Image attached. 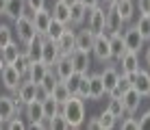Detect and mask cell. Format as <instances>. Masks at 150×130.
Here are the masks:
<instances>
[{"instance_id": "6da1fadb", "label": "cell", "mask_w": 150, "mask_h": 130, "mask_svg": "<svg viewBox=\"0 0 150 130\" xmlns=\"http://www.w3.org/2000/svg\"><path fill=\"white\" fill-rule=\"evenodd\" d=\"M61 113H63V117L68 119L70 128H81L83 124H85V100L79 98L76 93H72V96L61 104Z\"/></svg>"}, {"instance_id": "7a4b0ae2", "label": "cell", "mask_w": 150, "mask_h": 130, "mask_svg": "<svg viewBox=\"0 0 150 130\" xmlns=\"http://www.w3.org/2000/svg\"><path fill=\"white\" fill-rule=\"evenodd\" d=\"M13 24H15L13 33L18 35V41H20V44H28V41L37 35L35 24H33V18H30L28 13H24V15H20L18 20H13Z\"/></svg>"}, {"instance_id": "3957f363", "label": "cell", "mask_w": 150, "mask_h": 130, "mask_svg": "<svg viewBox=\"0 0 150 130\" xmlns=\"http://www.w3.org/2000/svg\"><path fill=\"white\" fill-rule=\"evenodd\" d=\"M105 18H107V9L102 4H96V7L89 9V15H87V28L94 35L105 33Z\"/></svg>"}, {"instance_id": "277c9868", "label": "cell", "mask_w": 150, "mask_h": 130, "mask_svg": "<svg viewBox=\"0 0 150 130\" xmlns=\"http://www.w3.org/2000/svg\"><path fill=\"white\" fill-rule=\"evenodd\" d=\"M91 54H94L96 59L100 61V63H107V61H111V41H109V35H107V33L96 35L94 48H91Z\"/></svg>"}, {"instance_id": "5b68a950", "label": "cell", "mask_w": 150, "mask_h": 130, "mask_svg": "<svg viewBox=\"0 0 150 130\" xmlns=\"http://www.w3.org/2000/svg\"><path fill=\"white\" fill-rule=\"evenodd\" d=\"M37 82H33V80H28V78H24L22 82H20V87H18V91H15V100H18L20 104H28V102H33V100H37Z\"/></svg>"}, {"instance_id": "8992f818", "label": "cell", "mask_w": 150, "mask_h": 130, "mask_svg": "<svg viewBox=\"0 0 150 130\" xmlns=\"http://www.w3.org/2000/svg\"><path fill=\"white\" fill-rule=\"evenodd\" d=\"M0 80H2L4 89H9V91L15 93V91H18V87H20V82L24 80V76L20 74L13 65H4L2 72H0Z\"/></svg>"}, {"instance_id": "52a82bcc", "label": "cell", "mask_w": 150, "mask_h": 130, "mask_svg": "<svg viewBox=\"0 0 150 130\" xmlns=\"http://www.w3.org/2000/svg\"><path fill=\"white\" fill-rule=\"evenodd\" d=\"M20 111H22V104L15 100V98H11V96H0V117L4 119V124H7L11 117L20 115Z\"/></svg>"}, {"instance_id": "ba28073f", "label": "cell", "mask_w": 150, "mask_h": 130, "mask_svg": "<svg viewBox=\"0 0 150 130\" xmlns=\"http://www.w3.org/2000/svg\"><path fill=\"white\" fill-rule=\"evenodd\" d=\"M89 15V7L83 0H70V26H81Z\"/></svg>"}, {"instance_id": "9c48e42d", "label": "cell", "mask_w": 150, "mask_h": 130, "mask_svg": "<svg viewBox=\"0 0 150 130\" xmlns=\"http://www.w3.org/2000/svg\"><path fill=\"white\" fill-rule=\"evenodd\" d=\"M133 89L139 91L142 98H148L150 96V72L139 67V70L133 74Z\"/></svg>"}, {"instance_id": "30bf717a", "label": "cell", "mask_w": 150, "mask_h": 130, "mask_svg": "<svg viewBox=\"0 0 150 130\" xmlns=\"http://www.w3.org/2000/svg\"><path fill=\"white\" fill-rule=\"evenodd\" d=\"M70 61H72V65H74V72H76V74H89V67H91L89 52L76 48V50L70 54Z\"/></svg>"}, {"instance_id": "8fae6325", "label": "cell", "mask_w": 150, "mask_h": 130, "mask_svg": "<svg viewBox=\"0 0 150 130\" xmlns=\"http://www.w3.org/2000/svg\"><path fill=\"white\" fill-rule=\"evenodd\" d=\"M122 37H124V46H126V50H133V52H142L144 44H146V39L139 35V30L135 28V26L126 28L122 33Z\"/></svg>"}, {"instance_id": "7c38bea8", "label": "cell", "mask_w": 150, "mask_h": 130, "mask_svg": "<svg viewBox=\"0 0 150 130\" xmlns=\"http://www.w3.org/2000/svg\"><path fill=\"white\" fill-rule=\"evenodd\" d=\"M33 24H35V30H37V35H44L46 37V30H48L50 22H52V11L50 9H39V11H33Z\"/></svg>"}, {"instance_id": "4fadbf2b", "label": "cell", "mask_w": 150, "mask_h": 130, "mask_svg": "<svg viewBox=\"0 0 150 130\" xmlns=\"http://www.w3.org/2000/svg\"><path fill=\"white\" fill-rule=\"evenodd\" d=\"M61 56V50H59V46H57V41L52 39H44V46H41V56L39 59L44 61L48 67H52L54 65V61Z\"/></svg>"}, {"instance_id": "5bb4252c", "label": "cell", "mask_w": 150, "mask_h": 130, "mask_svg": "<svg viewBox=\"0 0 150 130\" xmlns=\"http://www.w3.org/2000/svg\"><path fill=\"white\" fill-rule=\"evenodd\" d=\"M52 70H54V74H57L59 80H68V78L74 74V65H72V61H70V54H61L59 59L54 61Z\"/></svg>"}, {"instance_id": "9a60e30c", "label": "cell", "mask_w": 150, "mask_h": 130, "mask_svg": "<svg viewBox=\"0 0 150 130\" xmlns=\"http://www.w3.org/2000/svg\"><path fill=\"white\" fill-rule=\"evenodd\" d=\"M142 100H144V98L139 96V91H135L133 87L124 91V93H122V104H124L126 115H135L137 108H139V104H142Z\"/></svg>"}, {"instance_id": "2e32d148", "label": "cell", "mask_w": 150, "mask_h": 130, "mask_svg": "<svg viewBox=\"0 0 150 130\" xmlns=\"http://www.w3.org/2000/svg\"><path fill=\"white\" fill-rule=\"evenodd\" d=\"M120 72H124V74H135V72L139 70V52H133V50H126L124 52V56L120 61Z\"/></svg>"}, {"instance_id": "e0dca14e", "label": "cell", "mask_w": 150, "mask_h": 130, "mask_svg": "<svg viewBox=\"0 0 150 130\" xmlns=\"http://www.w3.org/2000/svg\"><path fill=\"white\" fill-rule=\"evenodd\" d=\"M57 46H59L61 54H72V52L76 50V30L65 28V30H63V35L57 39Z\"/></svg>"}, {"instance_id": "ac0fdd59", "label": "cell", "mask_w": 150, "mask_h": 130, "mask_svg": "<svg viewBox=\"0 0 150 130\" xmlns=\"http://www.w3.org/2000/svg\"><path fill=\"white\" fill-rule=\"evenodd\" d=\"M122 26H124V20L117 15L115 9H107V18H105V33L107 35H115V33H122Z\"/></svg>"}, {"instance_id": "d6986e66", "label": "cell", "mask_w": 150, "mask_h": 130, "mask_svg": "<svg viewBox=\"0 0 150 130\" xmlns=\"http://www.w3.org/2000/svg\"><path fill=\"white\" fill-rule=\"evenodd\" d=\"M107 96V89H105V82H102L100 74H89V100H102Z\"/></svg>"}, {"instance_id": "ffe728a7", "label": "cell", "mask_w": 150, "mask_h": 130, "mask_svg": "<svg viewBox=\"0 0 150 130\" xmlns=\"http://www.w3.org/2000/svg\"><path fill=\"white\" fill-rule=\"evenodd\" d=\"M113 9H115L117 11V15H120V18L124 20V24L126 22H131L133 20V15H135V2H133V0H117L115 4H113Z\"/></svg>"}, {"instance_id": "44dd1931", "label": "cell", "mask_w": 150, "mask_h": 130, "mask_svg": "<svg viewBox=\"0 0 150 130\" xmlns=\"http://www.w3.org/2000/svg\"><path fill=\"white\" fill-rule=\"evenodd\" d=\"M26 13V0H7L4 7V18L9 20H18L20 15Z\"/></svg>"}, {"instance_id": "7402d4cb", "label": "cell", "mask_w": 150, "mask_h": 130, "mask_svg": "<svg viewBox=\"0 0 150 130\" xmlns=\"http://www.w3.org/2000/svg\"><path fill=\"white\" fill-rule=\"evenodd\" d=\"M44 35H35V37L33 39H30L28 41V44H24V52H26V54H28V59L30 61H37L39 59V56H41V46H44Z\"/></svg>"}, {"instance_id": "603a6c76", "label": "cell", "mask_w": 150, "mask_h": 130, "mask_svg": "<svg viewBox=\"0 0 150 130\" xmlns=\"http://www.w3.org/2000/svg\"><path fill=\"white\" fill-rule=\"evenodd\" d=\"M94 39H96V35L91 33L89 28H81L79 33H76V48L85 50V52H91V48H94Z\"/></svg>"}, {"instance_id": "cb8c5ba5", "label": "cell", "mask_w": 150, "mask_h": 130, "mask_svg": "<svg viewBox=\"0 0 150 130\" xmlns=\"http://www.w3.org/2000/svg\"><path fill=\"white\" fill-rule=\"evenodd\" d=\"M100 78H102V82H105V89L107 93H109L113 87L117 85V78H120V70H117L115 65H107L105 70L100 72Z\"/></svg>"}, {"instance_id": "d4e9b609", "label": "cell", "mask_w": 150, "mask_h": 130, "mask_svg": "<svg viewBox=\"0 0 150 130\" xmlns=\"http://www.w3.org/2000/svg\"><path fill=\"white\" fill-rule=\"evenodd\" d=\"M50 67L44 63V61L41 59H37V61H33V63H30V67H28V74H26V78L28 80H33V82H41V78L46 76V72H48Z\"/></svg>"}, {"instance_id": "484cf974", "label": "cell", "mask_w": 150, "mask_h": 130, "mask_svg": "<svg viewBox=\"0 0 150 130\" xmlns=\"http://www.w3.org/2000/svg\"><path fill=\"white\" fill-rule=\"evenodd\" d=\"M109 41H111V61H120L126 52V46H124V37L122 33H115V35H109Z\"/></svg>"}, {"instance_id": "4316f807", "label": "cell", "mask_w": 150, "mask_h": 130, "mask_svg": "<svg viewBox=\"0 0 150 130\" xmlns=\"http://www.w3.org/2000/svg\"><path fill=\"white\" fill-rule=\"evenodd\" d=\"M52 18L70 26V0H57L52 7Z\"/></svg>"}, {"instance_id": "83f0119b", "label": "cell", "mask_w": 150, "mask_h": 130, "mask_svg": "<svg viewBox=\"0 0 150 130\" xmlns=\"http://www.w3.org/2000/svg\"><path fill=\"white\" fill-rule=\"evenodd\" d=\"M20 52H22V48H20V41H11L9 46H4V48L0 50V56H2L4 65H13V61L20 56Z\"/></svg>"}, {"instance_id": "f1b7e54d", "label": "cell", "mask_w": 150, "mask_h": 130, "mask_svg": "<svg viewBox=\"0 0 150 130\" xmlns=\"http://www.w3.org/2000/svg\"><path fill=\"white\" fill-rule=\"evenodd\" d=\"M50 96H52V98H54V100L59 102V104H63V102H65V100H68V98L72 96V89L68 87V82H65V80H57V85L52 87Z\"/></svg>"}, {"instance_id": "f546056e", "label": "cell", "mask_w": 150, "mask_h": 130, "mask_svg": "<svg viewBox=\"0 0 150 130\" xmlns=\"http://www.w3.org/2000/svg\"><path fill=\"white\" fill-rule=\"evenodd\" d=\"M24 115L28 117V122H37L39 117H44V106H41V100H33L28 104H24Z\"/></svg>"}, {"instance_id": "4dcf8cb0", "label": "cell", "mask_w": 150, "mask_h": 130, "mask_svg": "<svg viewBox=\"0 0 150 130\" xmlns=\"http://www.w3.org/2000/svg\"><path fill=\"white\" fill-rule=\"evenodd\" d=\"M68 28V24H63V22H59V20H54L52 18V22H50V26H48V30H46V39H52V41H57L63 35V30Z\"/></svg>"}, {"instance_id": "1f68e13d", "label": "cell", "mask_w": 150, "mask_h": 130, "mask_svg": "<svg viewBox=\"0 0 150 130\" xmlns=\"http://www.w3.org/2000/svg\"><path fill=\"white\" fill-rule=\"evenodd\" d=\"M41 106H44V115H46V117H50V119H52L57 113H61V104L57 102L52 96L44 98V100H41Z\"/></svg>"}, {"instance_id": "d6a6232c", "label": "cell", "mask_w": 150, "mask_h": 130, "mask_svg": "<svg viewBox=\"0 0 150 130\" xmlns=\"http://www.w3.org/2000/svg\"><path fill=\"white\" fill-rule=\"evenodd\" d=\"M107 111H109L115 119H122L124 115H126L124 104H122V98H109V102H107Z\"/></svg>"}, {"instance_id": "836d02e7", "label": "cell", "mask_w": 150, "mask_h": 130, "mask_svg": "<svg viewBox=\"0 0 150 130\" xmlns=\"http://www.w3.org/2000/svg\"><path fill=\"white\" fill-rule=\"evenodd\" d=\"M74 93L83 100H89V74H81L79 82H76V89Z\"/></svg>"}, {"instance_id": "e575fe53", "label": "cell", "mask_w": 150, "mask_h": 130, "mask_svg": "<svg viewBox=\"0 0 150 130\" xmlns=\"http://www.w3.org/2000/svg\"><path fill=\"white\" fill-rule=\"evenodd\" d=\"M133 26H135V28L139 30V35H142V37L146 39V41L150 39V15L139 13V20H137V22L133 24Z\"/></svg>"}, {"instance_id": "d590c367", "label": "cell", "mask_w": 150, "mask_h": 130, "mask_svg": "<svg viewBox=\"0 0 150 130\" xmlns=\"http://www.w3.org/2000/svg\"><path fill=\"white\" fill-rule=\"evenodd\" d=\"M30 63H33V61H30V59H28V54H26V52L22 50V52H20V56H18V59L13 61V67H15V70H18V72H20V74H22L24 78H26Z\"/></svg>"}, {"instance_id": "8d00e7d4", "label": "cell", "mask_w": 150, "mask_h": 130, "mask_svg": "<svg viewBox=\"0 0 150 130\" xmlns=\"http://www.w3.org/2000/svg\"><path fill=\"white\" fill-rule=\"evenodd\" d=\"M98 124H100V130H111V128H115V124H117V119L111 115L109 111H102L100 115H98Z\"/></svg>"}, {"instance_id": "74e56055", "label": "cell", "mask_w": 150, "mask_h": 130, "mask_svg": "<svg viewBox=\"0 0 150 130\" xmlns=\"http://www.w3.org/2000/svg\"><path fill=\"white\" fill-rule=\"evenodd\" d=\"M57 80H59V78H57V74H54V70H52V67H50V70L46 72V76L41 78L39 87H41V89H44L46 93H50V91H52V87L57 85Z\"/></svg>"}, {"instance_id": "f35d334b", "label": "cell", "mask_w": 150, "mask_h": 130, "mask_svg": "<svg viewBox=\"0 0 150 130\" xmlns=\"http://www.w3.org/2000/svg\"><path fill=\"white\" fill-rule=\"evenodd\" d=\"M13 41V28L9 24H0V50Z\"/></svg>"}, {"instance_id": "ab89813d", "label": "cell", "mask_w": 150, "mask_h": 130, "mask_svg": "<svg viewBox=\"0 0 150 130\" xmlns=\"http://www.w3.org/2000/svg\"><path fill=\"white\" fill-rule=\"evenodd\" d=\"M28 128H33V130H52V119L44 115V117H39L37 122H30Z\"/></svg>"}, {"instance_id": "60d3db41", "label": "cell", "mask_w": 150, "mask_h": 130, "mask_svg": "<svg viewBox=\"0 0 150 130\" xmlns=\"http://www.w3.org/2000/svg\"><path fill=\"white\" fill-rule=\"evenodd\" d=\"M52 130H70V124L63 117V113H57L52 117Z\"/></svg>"}, {"instance_id": "b9f144b4", "label": "cell", "mask_w": 150, "mask_h": 130, "mask_svg": "<svg viewBox=\"0 0 150 130\" xmlns=\"http://www.w3.org/2000/svg\"><path fill=\"white\" fill-rule=\"evenodd\" d=\"M122 130H139V124H137V117L133 115H124L122 117V124H120Z\"/></svg>"}, {"instance_id": "7bdbcfd3", "label": "cell", "mask_w": 150, "mask_h": 130, "mask_svg": "<svg viewBox=\"0 0 150 130\" xmlns=\"http://www.w3.org/2000/svg\"><path fill=\"white\" fill-rule=\"evenodd\" d=\"M4 126H7V128H11V130H22V128H26V124H24V122H22V119H20L18 115H15V117H11V119H9V122L4 124Z\"/></svg>"}, {"instance_id": "ee69618b", "label": "cell", "mask_w": 150, "mask_h": 130, "mask_svg": "<svg viewBox=\"0 0 150 130\" xmlns=\"http://www.w3.org/2000/svg\"><path fill=\"white\" fill-rule=\"evenodd\" d=\"M137 124L142 130H150V111L142 113V117H137Z\"/></svg>"}, {"instance_id": "f6af8a7d", "label": "cell", "mask_w": 150, "mask_h": 130, "mask_svg": "<svg viewBox=\"0 0 150 130\" xmlns=\"http://www.w3.org/2000/svg\"><path fill=\"white\" fill-rule=\"evenodd\" d=\"M135 9L139 13H144V15H150V0H137Z\"/></svg>"}, {"instance_id": "bcb514c9", "label": "cell", "mask_w": 150, "mask_h": 130, "mask_svg": "<svg viewBox=\"0 0 150 130\" xmlns=\"http://www.w3.org/2000/svg\"><path fill=\"white\" fill-rule=\"evenodd\" d=\"M44 7H46V0H26V9H30V11H39Z\"/></svg>"}, {"instance_id": "7dc6e473", "label": "cell", "mask_w": 150, "mask_h": 130, "mask_svg": "<svg viewBox=\"0 0 150 130\" xmlns=\"http://www.w3.org/2000/svg\"><path fill=\"white\" fill-rule=\"evenodd\" d=\"M87 128H89V130H100V124H98V117H91V119H87Z\"/></svg>"}, {"instance_id": "c3c4849f", "label": "cell", "mask_w": 150, "mask_h": 130, "mask_svg": "<svg viewBox=\"0 0 150 130\" xmlns=\"http://www.w3.org/2000/svg\"><path fill=\"white\" fill-rule=\"evenodd\" d=\"M115 2H117V0H100V4H102L105 9H111V7H113Z\"/></svg>"}, {"instance_id": "681fc988", "label": "cell", "mask_w": 150, "mask_h": 130, "mask_svg": "<svg viewBox=\"0 0 150 130\" xmlns=\"http://www.w3.org/2000/svg\"><path fill=\"white\" fill-rule=\"evenodd\" d=\"M48 96H50V93H46L41 87H37V100H44V98H48Z\"/></svg>"}, {"instance_id": "f907efd6", "label": "cell", "mask_w": 150, "mask_h": 130, "mask_svg": "<svg viewBox=\"0 0 150 130\" xmlns=\"http://www.w3.org/2000/svg\"><path fill=\"white\" fill-rule=\"evenodd\" d=\"M83 2H85V7H96V4H100V0H83Z\"/></svg>"}, {"instance_id": "816d5d0a", "label": "cell", "mask_w": 150, "mask_h": 130, "mask_svg": "<svg viewBox=\"0 0 150 130\" xmlns=\"http://www.w3.org/2000/svg\"><path fill=\"white\" fill-rule=\"evenodd\" d=\"M4 7H7V0H0V15H4Z\"/></svg>"}, {"instance_id": "f5cc1de1", "label": "cell", "mask_w": 150, "mask_h": 130, "mask_svg": "<svg viewBox=\"0 0 150 130\" xmlns=\"http://www.w3.org/2000/svg\"><path fill=\"white\" fill-rule=\"evenodd\" d=\"M146 65H148V67H150V48H148V50H146Z\"/></svg>"}, {"instance_id": "db71d44e", "label": "cell", "mask_w": 150, "mask_h": 130, "mask_svg": "<svg viewBox=\"0 0 150 130\" xmlns=\"http://www.w3.org/2000/svg\"><path fill=\"white\" fill-rule=\"evenodd\" d=\"M2 67H4V61H2V56H0V72H2Z\"/></svg>"}, {"instance_id": "11a10c76", "label": "cell", "mask_w": 150, "mask_h": 130, "mask_svg": "<svg viewBox=\"0 0 150 130\" xmlns=\"http://www.w3.org/2000/svg\"><path fill=\"white\" fill-rule=\"evenodd\" d=\"M0 128H4V119L2 117H0Z\"/></svg>"}]
</instances>
